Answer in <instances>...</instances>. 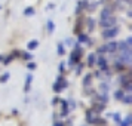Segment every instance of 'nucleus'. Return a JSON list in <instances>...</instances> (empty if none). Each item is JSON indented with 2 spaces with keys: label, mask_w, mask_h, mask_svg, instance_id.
<instances>
[{
  "label": "nucleus",
  "mask_w": 132,
  "mask_h": 126,
  "mask_svg": "<svg viewBox=\"0 0 132 126\" xmlns=\"http://www.w3.org/2000/svg\"><path fill=\"white\" fill-rule=\"evenodd\" d=\"M80 58H82V49L79 48V46H76V49H74V52L71 54V56H70V65L74 67L76 64H77L79 61H80Z\"/></svg>",
  "instance_id": "nucleus-1"
},
{
  "label": "nucleus",
  "mask_w": 132,
  "mask_h": 126,
  "mask_svg": "<svg viewBox=\"0 0 132 126\" xmlns=\"http://www.w3.org/2000/svg\"><path fill=\"white\" fill-rule=\"evenodd\" d=\"M119 27H110V28H105L104 33H102V37L104 39H113L119 34Z\"/></svg>",
  "instance_id": "nucleus-2"
},
{
  "label": "nucleus",
  "mask_w": 132,
  "mask_h": 126,
  "mask_svg": "<svg viewBox=\"0 0 132 126\" xmlns=\"http://www.w3.org/2000/svg\"><path fill=\"white\" fill-rule=\"evenodd\" d=\"M116 24V18L113 16H108V18H104V19H100V25L104 27V28H110L111 25Z\"/></svg>",
  "instance_id": "nucleus-3"
},
{
  "label": "nucleus",
  "mask_w": 132,
  "mask_h": 126,
  "mask_svg": "<svg viewBox=\"0 0 132 126\" xmlns=\"http://www.w3.org/2000/svg\"><path fill=\"white\" fill-rule=\"evenodd\" d=\"M95 64H96V65H98V67H100L101 70H104V71H107V70H108V65H107V60H105V58H104L102 55H100V56L96 58V62H95Z\"/></svg>",
  "instance_id": "nucleus-4"
},
{
  "label": "nucleus",
  "mask_w": 132,
  "mask_h": 126,
  "mask_svg": "<svg viewBox=\"0 0 132 126\" xmlns=\"http://www.w3.org/2000/svg\"><path fill=\"white\" fill-rule=\"evenodd\" d=\"M105 49H107V52H110V54H114L116 51H117V43L116 42H110L105 45Z\"/></svg>",
  "instance_id": "nucleus-5"
},
{
  "label": "nucleus",
  "mask_w": 132,
  "mask_h": 126,
  "mask_svg": "<svg viewBox=\"0 0 132 126\" xmlns=\"http://www.w3.org/2000/svg\"><path fill=\"white\" fill-rule=\"evenodd\" d=\"M31 82H33V76H31V74H27V77H25V85H24V90H25V92H28V90H30Z\"/></svg>",
  "instance_id": "nucleus-6"
},
{
  "label": "nucleus",
  "mask_w": 132,
  "mask_h": 126,
  "mask_svg": "<svg viewBox=\"0 0 132 126\" xmlns=\"http://www.w3.org/2000/svg\"><path fill=\"white\" fill-rule=\"evenodd\" d=\"M86 7H88V2H86V0H80V2H79V7L76 9V13H79L82 9H86Z\"/></svg>",
  "instance_id": "nucleus-7"
},
{
  "label": "nucleus",
  "mask_w": 132,
  "mask_h": 126,
  "mask_svg": "<svg viewBox=\"0 0 132 126\" xmlns=\"http://www.w3.org/2000/svg\"><path fill=\"white\" fill-rule=\"evenodd\" d=\"M95 58H96V54H89V56H88V65L89 67L95 65Z\"/></svg>",
  "instance_id": "nucleus-8"
},
{
  "label": "nucleus",
  "mask_w": 132,
  "mask_h": 126,
  "mask_svg": "<svg viewBox=\"0 0 132 126\" xmlns=\"http://www.w3.org/2000/svg\"><path fill=\"white\" fill-rule=\"evenodd\" d=\"M123 96H125V92H123L122 89H119V90H116V92H114V98H116V99H119V101L123 99Z\"/></svg>",
  "instance_id": "nucleus-9"
},
{
  "label": "nucleus",
  "mask_w": 132,
  "mask_h": 126,
  "mask_svg": "<svg viewBox=\"0 0 132 126\" xmlns=\"http://www.w3.org/2000/svg\"><path fill=\"white\" fill-rule=\"evenodd\" d=\"M37 46H39V42H37V40H33V42H30L28 45H27L28 51H33V49H36Z\"/></svg>",
  "instance_id": "nucleus-10"
},
{
  "label": "nucleus",
  "mask_w": 132,
  "mask_h": 126,
  "mask_svg": "<svg viewBox=\"0 0 132 126\" xmlns=\"http://www.w3.org/2000/svg\"><path fill=\"white\" fill-rule=\"evenodd\" d=\"M24 15L25 16H33V15H34V9H33V7H25Z\"/></svg>",
  "instance_id": "nucleus-11"
},
{
  "label": "nucleus",
  "mask_w": 132,
  "mask_h": 126,
  "mask_svg": "<svg viewBox=\"0 0 132 126\" xmlns=\"http://www.w3.org/2000/svg\"><path fill=\"white\" fill-rule=\"evenodd\" d=\"M54 30H55L54 21H51V19H49V21H48V31H49V34H52V33H54Z\"/></svg>",
  "instance_id": "nucleus-12"
},
{
  "label": "nucleus",
  "mask_w": 132,
  "mask_h": 126,
  "mask_svg": "<svg viewBox=\"0 0 132 126\" xmlns=\"http://www.w3.org/2000/svg\"><path fill=\"white\" fill-rule=\"evenodd\" d=\"M86 120H88V123L92 125V122H94V117H92V110H88V111H86Z\"/></svg>",
  "instance_id": "nucleus-13"
},
{
  "label": "nucleus",
  "mask_w": 132,
  "mask_h": 126,
  "mask_svg": "<svg viewBox=\"0 0 132 126\" xmlns=\"http://www.w3.org/2000/svg\"><path fill=\"white\" fill-rule=\"evenodd\" d=\"M119 126H131V116H128L123 122H120Z\"/></svg>",
  "instance_id": "nucleus-14"
},
{
  "label": "nucleus",
  "mask_w": 132,
  "mask_h": 126,
  "mask_svg": "<svg viewBox=\"0 0 132 126\" xmlns=\"http://www.w3.org/2000/svg\"><path fill=\"white\" fill-rule=\"evenodd\" d=\"M90 80H92V74H86V77L83 79V85H85V86H89Z\"/></svg>",
  "instance_id": "nucleus-15"
},
{
  "label": "nucleus",
  "mask_w": 132,
  "mask_h": 126,
  "mask_svg": "<svg viewBox=\"0 0 132 126\" xmlns=\"http://www.w3.org/2000/svg\"><path fill=\"white\" fill-rule=\"evenodd\" d=\"M9 77H11V74H9V73H5V74L0 77V83H6L7 80H9Z\"/></svg>",
  "instance_id": "nucleus-16"
},
{
  "label": "nucleus",
  "mask_w": 132,
  "mask_h": 126,
  "mask_svg": "<svg viewBox=\"0 0 132 126\" xmlns=\"http://www.w3.org/2000/svg\"><path fill=\"white\" fill-rule=\"evenodd\" d=\"M88 40H89V37L86 36V34H80V36H79V42L80 43H86Z\"/></svg>",
  "instance_id": "nucleus-17"
},
{
  "label": "nucleus",
  "mask_w": 132,
  "mask_h": 126,
  "mask_svg": "<svg viewBox=\"0 0 132 126\" xmlns=\"http://www.w3.org/2000/svg\"><path fill=\"white\" fill-rule=\"evenodd\" d=\"M65 54V49H64V45L58 43V55H64Z\"/></svg>",
  "instance_id": "nucleus-18"
},
{
  "label": "nucleus",
  "mask_w": 132,
  "mask_h": 126,
  "mask_svg": "<svg viewBox=\"0 0 132 126\" xmlns=\"http://www.w3.org/2000/svg\"><path fill=\"white\" fill-rule=\"evenodd\" d=\"M12 55H9V56H7L6 60H3V64H5V65H9V62H11V61H12Z\"/></svg>",
  "instance_id": "nucleus-19"
},
{
  "label": "nucleus",
  "mask_w": 132,
  "mask_h": 126,
  "mask_svg": "<svg viewBox=\"0 0 132 126\" xmlns=\"http://www.w3.org/2000/svg\"><path fill=\"white\" fill-rule=\"evenodd\" d=\"M36 64H34V62H28V64H27V68H28V70H34V68H36Z\"/></svg>",
  "instance_id": "nucleus-20"
},
{
  "label": "nucleus",
  "mask_w": 132,
  "mask_h": 126,
  "mask_svg": "<svg viewBox=\"0 0 132 126\" xmlns=\"http://www.w3.org/2000/svg\"><path fill=\"white\" fill-rule=\"evenodd\" d=\"M101 89L104 90V94H107L108 90H110V88H108V86H107L105 83H102V85H101Z\"/></svg>",
  "instance_id": "nucleus-21"
},
{
  "label": "nucleus",
  "mask_w": 132,
  "mask_h": 126,
  "mask_svg": "<svg viewBox=\"0 0 132 126\" xmlns=\"http://www.w3.org/2000/svg\"><path fill=\"white\" fill-rule=\"evenodd\" d=\"M123 101H125L126 104H131V95H126V96H123Z\"/></svg>",
  "instance_id": "nucleus-22"
},
{
  "label": "nucleus",
  "mask_w": 132,
  "mask_h": 126,
  "mask_svg": "<svg viewBox=\"0 0 132 126\" xmlns=\"http://www.w3.org/2000/svg\"><path fill=\"white\" fill-rule=\"evenodd\" d=\"M22 58H24V60H31L33 56H31L30 54H22Z\"/></svg>",
  "instance_id": "nucleus-23"
},
{
  "label": "nucleus",
  "mask_w": 132,
  "mask_h": 126,
  "mask_svg": "<svg viewBox=\"0 0 132 126\" xmlns=\"http://www.w3.org/2000/svg\"><path fill=\"white\" fill-rule=\"evenodd\" d=\"M89 30H94V19H89Z\"/></svg>",
  "instance_id": "nucleus-24"
},
{
  "label": "nucleus",
  "mask_w": 132,
  "mask_h": 126,
  "mask_svg": "<svg viewBox=\"0 0 132 126\" xmlns=\"http://www.w3.org/2000/svg\"><path fill=\"white\" fill-rule=\"evenodd\" d=\"M60 101H61L60 98H54V101H52V104H54V105H55V104H58V102H60Z\"/></svg>",
  "instance_id": "nucleus-25"
},
{
  "label": "nucleus",
  "mask_w": 132,
  "mask_h": 126,
  "mask_svg": "<svg viewBox=\"0 0 132 126\" xmlns=\"http://www.w3.org/2000/svg\"><path fill=\"white\" fill-rule=\"evenodd\" d=\"M58 70H60V71H64V62H61V65L58 67Z\"/></svg>",
  "instance_id": "nucleus-26"
},
{
  "label": "nucleus",
  "mask_w": 132,
  "mask_h": 126,
  "mask_svg": "<svg viewBox=\"0 0 132 126\" xmlns=\"http://www.w3.org/2000/svg\"><path fill=\"white\" fill-rule=\"evenodd\" d=\"M54 126H64V125H62V122H55Z\"/></svg>",
  "instance_id": "nucleus-27"
},
{
  "label": "nucleus",
  "mask_w": 132,
  "mask_h": 126,
  "mask_svg": "<svg viewBox=\"0 0 132 126\" xmlns=\"http://www.w3.org/2000/svg\"><path fill=\"white\" fill-rule=\"evenodd\" d=\"M5 58H3V55H0V61H3Z\"/></svg>",
  "instance_id": "nucleus-28"
},
{
  "label": "nucleus",
  "mask_w": 132,
  "mask_h": 126,
  "mask_svg": "<svg viewBox=\"0 0 132 126\" xmlns=\"http://www.w3.org/2000/svg\"><path fill=\"white\" fill-rule=\"evenodd\" d=\"M126 2H129V0H126Z\"/></svg>",
  "instance_id": "nucleus-29"
},
{
  "label": "nucleus",
  "mask_w": 132,
  "mask_h": 126,
  "mask_svg": "<svg viewBox=\"0 0 132 126\" xmlns=\"http://www.w3.org/2000/svg\"><path fill=\"white\" fill-rule=\"evenodd\" d=\"M0 7H2V6H0Z\"/></svg>",
  "instance_id": "nucleus-30"
}]
</instances>
